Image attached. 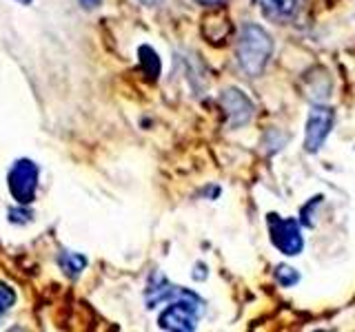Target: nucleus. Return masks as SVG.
Segmentation results:
<instances>
[{
    "mask_svg": "<svg viewBox=\"0 0 355 332\" xmlns=\"http://www.w3.org/2000/svg\"><path fill=\"white\" fill-rule=\"evenodd\" d=\"M273 53V40L260 25H253V22H247L240 31L238 38V47H236V55L238 62L242 66V71L255 77L264 71V66L269 64Z\"/></svg>",
    "mask_w": 355,
    "mask_h": 332,
    "instance_id": "obj_1",
    "label": "nucleus"
},
{
    "mask_svg": "<svg viewBox=\"0 0 355 332\" xmlns=\"http://www.w3.org/2000/svg\"><path fill=\"white\" fill-rule=\"evenodd\" d=\"M202 306H205L202 299L196 293L173 299L158 317V326L162 330H171V332H191L196 330V321L200 313H202Z\"/></svg>",
    "mask_w": 355,
    "mask_h": 332,
    "instance_id": "obj_2",
    "label": "nucleus"
},
{
    "mask_svg": "<svg viewBox=\"0 0 355 332\" xmlns=\"http://www.w3.org/2000/svg\"><path fill=\"white\" fill-rule=\"evenodd\" d=\"M38 177H40V169L36 162L22 158L11 164V169L7 173V186H9L11 197H14L20 206H27L36 199Z\"/></svg>",
    "mask_w": 355,
    "mask_h": 332,
    "instance_id": "obj_3",
    "label": "nucleus"
},
{
    "mask_svg": "<svg viewBox=\"0 0 355 332\" xmlns=\"http://www.w3.org/2000/svg\"><path fill=\"white\" fill-rule=\"evenodd\" d=\"M266 226H269L271 243L286 257H295L304 248V237L300 230V221L295 217H280L271 213L266 217Z\"/></svg>",
    "mask_w": 355,
    "mask_h": 332,
    "instance_id": "obj_4",
    "label": "nucleus"
},
{
    "mask_svg": "<svg viewBox=\"0 0 355 332\" xmlns=\"http://www.w3.org/2000/svg\"><path fill=\"white\" fill-rule=\"evenodd\" d=\"M333 120H336V113H333L331 107L315 104L311 109L309 120H306V129H304V149L309 153H318L322 147H324L327 138L331 136Z\"/></svg>",
    "mask_w": 355,
    "mask_h": 332,
    "instance_id": "obj_5",
    "label": "nucleus"
},
{
    "mask_svg": "<svg viewBox=\"0 0 355 332\" xmlns=\"http://www.w3.org/2000/svg\"><path fill=\"white\" fill-rule=\"evenodd\" d=\"M222 107H225L227 116H229V124L231 127H240V124H247L253 116V104L251 100L244 95L238 89H227L225 93L220 98Z\"/></svg>",
    "mask_w": 355,
    "mask_h": 332,
    "instance_id": "obj_6",
    "label": "nucleus"
},
{
    "mask_svg": "<svg viewBox=\"0 0 355 332\" xmlns=\"http://www.w3.org/2000/svg\"><path fill=\"white\" fill-rule=\"evenodd\" d=\"M187 295H191V290H184V288H180V286H173L162 275H153L149 286H147V293H144V299H147V308H155L160 304H169V302H173V299H180Z\"/></svg>",
    "mask_w": 355,
    "mask_h": 332,
    "instance_id": "obj_7",
    "label": "nucleus"
},
{
    "mask_svg": "<svg viewBox=\"0 0 355 332\" xmlns=\"http://www.w3.org/2000/svg\"><path fill=\"white\" fill-rule=\"evenodd\" d=\"M255 5L262 9L266 18L275 22H288L300 14L304 0H255Z\"/></svg>",
    "mask_w": 355,
    "mask_h": 332,
    "instance_id": "obj_8",
    "label": "nucleus"
},
{
    "mask_svg": "<svg viewBox=\"0 0 355 332\" xmlns=\"http://www.w3.org/2000/svg\"><path fill=\"white\" fill-rule=\"evenodd\" d=\"M58 266L64 270V275L69 277H78L85 268H87V257L85 255H78V252H69L64 250L58 255Z\"/></svg>",
    "mask_w": 355,
    "mask_h": 332,
    "instance_id": "obj_9",
    "label": "nucleus"
},
{
    "mask_svg": "<svg viewBox=\"0 0 355 332\" xmlns=\"http://www.w3.org/2000/svg\"><path fill=\"white\" fill-rule=\"evenodd\" d=\"M138 55H140V64H142V69L147 71V75L158 77L160 75V58H158V53H155L151 47H147V44H142V47L138 49Z\"/></svg>",
    "mask_w": 355,
    "mask_h": 332,
    "instance_id": "obj_10",
    "label": "nucleus"
},
{
    "mask_svg": "<svg viewBox=\"0 0 355 332\" xmlns=\"http://www.w3.org/2000/svg\"><path fill=\"white\" fill-rule=\"evenodd\" d=\"M275 279L282 288H291V286H295L300 282V273L295 268H291V266L282 264V266H277V268H275Z\"/></svg>",
    "mask_w": 355,
    "mask_h": 332,
    "instance_id": "obj_11",
    "label": "nucleus"
},
{
    "mask_svg": "<svg viewBox=\"0 0 355 332\" xmlns=\"http://www.w3.org/2000/svg\"><path fill=\"white\" fill-rule=\"evenodd\" d=\"M14 304H16L14 288H11L9 284H5V282H0V317H3Z\"/></svg>",
    "mask_w": 355,
    "mask_h": 332,
    "instance_id": "obj_12",
    "label": "nucleus"
},
{
    "mask_svg": "<svg viewBox=\"0 0 355 332\" xmlns=\"http://www.w3.org/2000/svg\"><path fill=\"white\" fill-rule=\"evenodd\" d=\"M9 219L14 221V224H27V221L31 219V213L25 208H11L9 210Z\"/></svg>",
    "mask_w": 355,
    "mask_h": 332,
    "instance_id": "obj_13",
    "label": "nucleus"
},
{
    "mask_svg": "<svg viewBox=\"0 0 355 332\" xmlns=\"http://www.w3.org/2000/svg\"><path fill=\"white\" fill-rule=\"evenodd\" d=\"M193 3L202 7H218V5H225L227 0H193Z\"/></svg>",
    "mask_w": 355,
    "mask_h": 332,
    "instance_id": "obj_14",
    "label": "nucleus"
},
{
    "mask_svg": "<svg viewBox=\"0 0 355 332\" xmlns=\"http://www.w3.org/2000/svg\"><path fill=\"white\" fill-rule=\"evenodd\" d=\"M80 5H83L85 9H94V7L100 5V0H80Z\"/></svg>",
    "mask_w": 355,
    "mask_h": 332,
    "instance_id": "obj_15",
    "label": "nucleus"
},
{
    "mask_svg": "<svg viewBox=\"0 0 355 332\" xmlns=\"http://www.w3.org/2000/svg\"><path fill=\"white\" fill-rule=\"evenodd\" d=\"M20 5H31V0H18Z\"/></svg>",
    "mask_w": 355,
    "mask_h": 332,
    "instance_id": "obj_16",
    "label": "nucleus"
},
{
    "mask_svg": "<svg viewBox=\"0 0 355 332\" xmlns=\"http://www.w3.org/2000/svg\"><path fill=\"white\" fill-rule=\"evenodd\" d=\"M149 3H158V0H149Z\"/></svg>",
    "mask_w": 355,
    "mask_h": 332,
    "instance_id": "obj_17",
    "label": "nucleus"
}]
</instances>
